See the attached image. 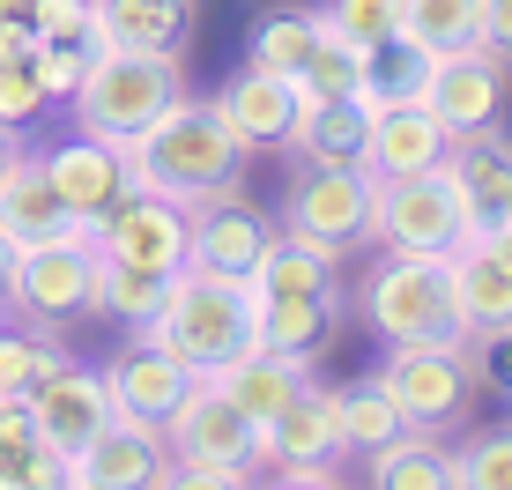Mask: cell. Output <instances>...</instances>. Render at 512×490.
Wrapping results in <instances>:
<instances>
[{"instance_id": "30", "label": "cell", "mask_w": 512, "mask_h": 490, "mask_svg": "<svg viewBox=\"0 0 512 490\" xmlns=\"http://www.w3.org/2000/svg\"><path fill=\"white\" fill-rule=\"evenodd\" d=\"M104 45H134V52H179L193 30V0H97Z\"/></svg>"}, {"instance_id": "9", "label": "cell", "mask_w": 512, "mask_h": 490, "mask_svg": "<svg viewBox=\"0 0 512 490\" xmlns=\"http://www.w3.org/2000/svg\"><path fill=\"white\" fill-rule=\"evenodd\" d=\"M164 439H171V461H231V468H268L260 453V424L238 409L216 379H193L186 401L164 416Z\"/></svg>"}, {"instance_id": "27", "label": "cell", "mask_w": 512, "mask_h": 490, "mask_svg": "<svg viewBox=\"0 0 512 490\" xmlns=\"http://www.w3.org/2000/svg\"><path fill=\"white\" fill-rule=\"evenodd\" d=\"M67 461L38 439L23 394H0V490H60Z\"/></svg>"}, {"instance_id": "39", "label": "cell", "mask_w": 512, "mask_h": 490, "mask_svg": "<svg viewBox=\"0 0 512 490\" xmlns=\"http://www.w3.org/2000/svg\"><path fill=\"white\" fill-rule=\"evenodd\" d=\"M45 82H38V60L30 52H0V119L8 127H23V119H38L45 112Z\"/></svg>"}, {"instance_id": "31", "label": "cell", "mask_w": 512, "mask_h": 490, "mask_svg": "<svg viewBox=\"0 0 512 490\" xmlns=\"http://www.w3.org/2000/svg\"><path fill=\"white\" fill-rule=\"evenodd\" d=\"M312 45H320V8H268L253 23V38H245V60L297 82V67L312 60Z\"/></svg>"}, {"instance_id": "4", "label": "cell", "mask_w": 512, "mask_h": 490, "mask_svg": "<svg viewBox=\"0 0 512 490\" xmlns=\"http://www.w3.org/2000/svg\"><path fill=\"white\" fill-rule=\"evenodd\" d=\"M357 312H364V327H372L386 349H401V342H453L461 335L453 260L446 253H394V245H386V260L364 275V290H357Z\"/></svg>"}, {"instance_id": "35", "label": "cell", "mask_w": 512, "mask_h": 490, "mask_svg": "<svg viewBox=\"0 0 512 490\" xmlns=\"http://www.w3.org/2000/svg\"><path fill=\"white\" fill-rule=\"evenodd\" d=\"M52 364H67V349L52 342V327L30 320V335H15V327H0V394H30Z\"/></svg>"}, {"instance_id": "5", "label": "cell", "mask_w": 512, "mask_h": 490, "mask_svg": "<svg viewBox=\"0 0 512 490\" xmlns=\"http://www.w3.org/2000/svg\"><path fill=\"white\" fill-rule=\"evenodd\" d=\"M372 238L394 253H453L475 238L468 194L453 179V164L431 171H379L372 179Z\"/></svg>"}, {"instance_id": "22", "label": "cell", "mask_w": 512, "mask_h": 490, "mask_svg": "<svg viewBox=\"0 0 512 490\" xmlns=\"http://www.w3.org/2000/svg\"><path fill=\"white\" fill-rule=\"evenodd\" d=\"M334 320H342V290H260V342L282 357H320Z\"/></svg>"}, {"instance_id": "23", "label": "cell", "mask_w": 512, "mask_h": 490, "mask_svg": "<svg viewBox=\"0 0 512 490\" xmlns=\"http://www.w3.org/2000/svg\"><path fill=\"white\" fill-rule=\"evenodd\" d=\"M453 305H461V335H498L512 327V268L490 245H453Z\"/></svg>"}, {"instance_id": "38", "label": "cell", "mask_w": 512, "mask_h": 490, "mask_svg": "<svg viewBox=\"0 0 512 490\" xmlns=\"http://www.w3.org/2000/svg\"><path fill=\"white\" fill-rule=\"evenodd\" d=\"M30 30H38V38H60V45H90V52H104V23H97V0H38V15H30Z\"/></svg>"}, {"instance_id": "15", "label": "cell", "mask_w": 512, "mask_h": 490, "mask_svg": "<svg viewBox=\"0 0 512 490\" xmlns=\"http://www.w3.org/2000/svg\"><path fill=\"white\" fill-rule=\"evenodd\" d=\"M38 164H45L52 194L75 208L82 223H97L112 201H127V194H134V164H127V149H119V142H97V134H75V142H60L52 156H38Z\"/></svg>"}, {"instance_id": "3", "label": "cell", "mask_w": 512, "mask_h": 490, "mask_svg": "<svg viewBox=\"0 0 512 490\" xmlns=\"http://www.w3.org/2000/svg\"><path fill=\"white\" fill-rule=\"evenodd\" d=\"M127 164H134V186L141 194H171V201H201L216 186H231L245 171V142L231 134V119L216 104H179L164 112L141 142H127Z\"/></svg>"}, {"instance_id": "18", "label": "cell", "mask_w": 512, "mask_h": 490, "mask_svg": "<svg viewBox=\"0 0 512 490\" xmlns=\"http://www.w3.org/2000/svg\"><path fill=\"white\" fill-rule=\"evenodd\" d=\"M104 379H112V401H119V416H149V424H164L171 409L186 401V387H193V372L171 349H156V342H127L112 364H104Z\"/></svg>"}, {"instance_id": "10", "label": "cell", "mask_w": 512, "mask_h": 490, "mask_svg": "<svg viewBox=\"0 0 512 490\" xmlns=\"http://www.w3.org/2000/svg\"><path fill=\"white\" fill-rule=\"evenodd\" d=\"M30 401V424H38V439L60 453V461H75L82 446L97 439L104 424L119 416V401H112V379L104 372H90V364H52V372L38 379V387L23 394Z\"/></svg>"}, {"instance_id": "29", "label": "cell", "mask_w": 512, "mask_h": 490, "mask_svg": "<svg viewBox=\"0 0 512 490\" xmlns=\"http://www.w3.org/2000/svg\"><path fill=\"white\" fill-rule=\"evenodd\" d=\"M164 290H171V275L127 268V260H112V253L90 260V312H97V320H112V327H127V335L141 320L164 312Z\"/></svg>"}, {"instance_id": "42", "label": "cell", "mask_w": 512, "mask_h": 490, "mask_svg": "<svg viewBox=\"0 0 512 490\" xmlns=\"http://www.w3.org/2000/svg\"><path fill=\"white\" fill-rule=\"evenodd\" d=\"M475 245H490V253H498L505 268H512V216H498V223H483V238H475Z\"/></svg>"}, {"instance_id": "25", "label": "cell", "mask_w": 512, "mask_h": 490, "mask_svg": "<svg viewBox=\"0 0 512 490\" xmlns=\"http://www.w3.org/2000/svg\"><path fill=\"white\" fill-rule=\"evenodd\" d=\"M208 379H216V387L231 394L238 409L253 416V424H268V416L282 409V401H290V394L312 379V357H282V349H268V342H260V349L231 357L223 372H208Z\"/></svg>"}, {"instance_id": "21", "label": "cell", "mask_w": 512, "mask_h": 490, "mask_svg": "<svg viewBox=\"0 0 512 490\" xmlns=\"http://www.w3.org/2000/svg\"><path fill=\"white\" fill-rule=\"evenodd\" d=\"M260 453H268V468H297V461H334L342 439H334V409H327V387L320 379H305L282 409L260 424Z\"/></svg>"}, {"instance_id": "36", "label": "cell", "mask_w": 512, "mask_h": 490, "mask_svg": "<svg viewBox=\"0 0 512 490\" xmlns=\"http://www.w3.org/2000/svg\"><path fill=\"white\" fill-rule=\"evenodd\" d=\"M453 476L461 490H512V424H490L468 446H453Z\"/></svg>"}, {"instance_id": "7", "label": "cell", "mask_w": 512, "mask_h": 490, "mask_svg": "<svg viewBox=\"0 0 512 490\" xmlns=\"http://www.w3.org/2000/svg\"><path fill=\"white\" fill-rule=\"evenodd\" d=\"M379 379H386V394L401 401V416L423 424V431H446V424H461V416L475 409V357H468V335L386 349Z\"/></svg>"}, {"instance_id": "44", "label": "cell", "mask_w": 512, "mask_h": 490, "mask_svg": "<svg viewBox=\"0 0 512 490\" xmlns=\"http://www.w3.org/2000/svg\"><path fill=\"white\" fill-rule=\"evenodd\" d=\"M15 253H23V245H15L8 231H0V290H8V275H15Z\"/></svg>"}, {"instance_id": "8", "label": "cell", "mask_w": 512, "mask_h": 490, "mask_svg": "<svg viewBox=\"0 0 512 490\" xmlns=\"http://www.w3.org/2000/svg\"><path fill=\"white\" fill-rule=\"evenodd\" d=\"M90 260H97V231H67V238H45V245H23L0 297H8L23 320L60 327V320H75V312H90Z\"/></svg>"}, {"instance_id": "14", "label": "cell", "mask_w": 512, "mask_h": 490, "mask_svg": "<svg viewBox=\"0 0 512 490\" xmlns=\"http://www.w3.org/2000/svg\"><path fill=\"white\" fill-rule=\"evenodd\" d=\"M275 238V223L260 216L238 186H216V194L186 201V260L193 268H223V275H253L260 245Z\"/></svg>"}, {"instance_id": "17", "label": "cell", "mask_w": 512, "mask_h": 490, "mask_svg": "<svg viewBox=\"0 0 512 490\" xmlns=\"http://www.w3.org/2000/svg\"><path fill=\"white\" fill-rule=\"evenodd\" d=\"M453 149V127L431 112L423 97H401V104H372V134H364V171H431L446 164Z\"/></svg>"}, {"instance_id": "24", "label": "cell", "mask_w": 512, "mask_h": 490, "mask_svg": "<svg viewBox=\"0 0 512 490\" xmlns=\"http://www.w3.org/2000/svg\"><path fill=\"white\" fill-rule=\"evenodd\" d=\"M364 476L379 490H461L453 446L438 439V431H423V424H401L379 453H364Z\"/></svg>"}, {"instance_id": "34", "label": "cell", "mask_w": 512, "mask_h": 490, "mask_svg": "<svg viewBox=\"0 0 512 490\" xmlns=\"http://www.w3.org/2000/svg\"><path fill=\"white\" fill-rule=\"evenodd\" d=\"M401 38L423 52H461L483 38V0H401Z\"/></svg>"}, {"instance_id": "16", "label": "cell", "mask_w": 512, "mask_h": 490, "mask_svg": "<svg viewBox=\"0 0 512 490\" xmlns=\"http://www.w3.org/2000/svg\"><path fill=\"white\" fill-rule=\"evenodd\" d=\"M216 112L231 119V134H238L245 149H290L305 97H297V82H290V75H268V67H253V60H245L238 75L223 82Z\"/></svg>"}, {"instance_id": "41", "label": "cell", "mask_w": 512, "mask_h": 490, "mask_svg": "<svg viewBox=\"0 0 512 490\" xmlns=\"http://www.w3.org/2000/svg\"><path fill=\"white\" fill-rule=\"evenodd\" d=\"M483 45L512 60V0H483Z\"/></svg>"}, {"instance_id": "1", "label": "cell", "mask_w": 512, "mask_h": 490, "mask_svg": "<svg viewBox=\"0 0 512 490\" xmlns=\"http://www.w3.org/2000/svg\"><path fill=\"white\" fill-rule=\"evenodd\" d=\"M134 335L171 349L193 379H208L231 357L260 349V283L253 275H223V268H193L186 260V268L171 275V290H164V312L141 320Z\"/></svg>"}, {"instance_id": "28", "label": "cell", "mask_w": 512, "mask_h": 490, "mask_svg": "<svg viewBox=\"0 0 512 490\" xmlns=\"http://www.w3.org/2000/svg\"><path fill=\"white\" fill-rule=\"evenodd\" d=\"M327 409H334V439H342V453H379L386 439H394L409 416H401V401L386 394V379H349V387H327Z\"/></svg>"}, {"instance_id": "20", "label": "cell", "mask_w": 512, "mask_h": 490, "mask_svg": "<svg viewBox=\"0 0 512 490\" xmlns=\"http://www.w3.org/2000/svg\"><path fill=\"white\" fill-rule=\"evenodd\" d=\"M0 231L15 245H45V238H67V231H97V223H82L75 208L52 194L38 156H15V171L0 179Z\"/></svg>"}, {"instance_id": "43", "label": "cell", "mask_w": 512, "mask_h": 490, "mask_svg": "<svg viewBox=\"0 0 512 490\" xmlns=\"http://www.w3.org/2000/svg\"><path fill=\"white\" fill-rule=\"evenodd\" d=\"M15 156H23V142H15V127H8V119H0V179H8V171H15Z\"/></svg>"}, {"instance_id": "32", "label": "cell", "mask_w": 512, "mask_h": 490, "mask_svg": "<svg viewBox=\"0 0 512 490\" xmlns=\"http://www.w3.org/2000/svg\"><path fill=\"white\" fill-rule=\"evenodd\" d=\"M364 90H372V52L320 23V45H312V60L297 67V97H364Z\"/></svg>"}, {"instance_id": "37", "label": "cell", "mask_w": 512, "mask_h": 490, "mask_svg": "<svg viewBox=\"0 0 512 490\" xmlns=\"http://www.w3.org/2000/svg\"><path fill=\"white\" fill-rule=\"evenodd\" d=\"M320 23L372 52L386 38H401V0H320Z\"/></svg>"}, {"instance_id": "12", "label": "cell", "mask_w": 512, "mask_h": 490, "mask_svg": "<svg viewBox=\"0 0 512 490\" xmlns=\"http://www.w3.org/2000/svg\"><path fill=\"white\" fill-rule=\"evenodd\" d=\"M505 52H490L483 38L461 45V52H431V75H423V104L446 119L453 134H475V127H498L505 119Z\"/></svg>"}, {"instance_id": "40", "label": "cell", "mask_w": 512, "mask_h": 490, "mask_svg": "<svg viewBox=\"0 0 512 490\" xmlns=\"http://www.w3.org/2000/svg\"><path fill=\"white\" fill-rule=\"evenodd\" d=\"M30 60H38V82L52 104H67L82 90V75H90V45H60V38H38L30 45Z\"/></svg>"}, {"instance_id": "11", "label": "cell", "mask_w": 512, "mask_h": 490, "mask_svg": "<svg viewBox=\"0 0 512 490\" xmlns=\"http://www.w3.org/2000/svg\"><path fill=\"white\" fill-rule=\"evenodd\" d=\"M97 253L127 260V268H149V275H179L186 268V201L134 186L127 201H112L97 216Z\"/></svg>"}, {"instance_id": "13", "label": "cell", "mask_w": 512, "mask_h": 490, "mask_svg": "<svg viewBox=\"0 0 512 490\" xmlns=\"http://www.w3.org/2000/svg\"><path fill=\"white\" fill-rule=\"evenodd\" d=\"M164 468H171L164 424H149V416H112V424L67 461V483H82V490H164Z\"/></svg>"}, {"instance_id": "33", "label": "cell", "mask_w": 512, "mask_h": 490, "mask_svg": "<svg viewBox=\"0 0 512 490\" xmlns=\"http://www.w3.org/2000/svg\"><path fill=\"white\" fill-rule=\"evenodd\" d=\"M334 260L342 253H327V245H312L297 231H275L253 260V283L260 290H334Z\"/></svg>"}, {"instance_id": "6", "label": "cell", "mask_w": 512, "mask_h": 490, "mask_svg": "<svg viewBox=\"0 0 512 490\" xmlns=\"http://www.w3.org/2000/svg\"><path fill=\"white\" fill-rule=\"evenodd\" d=\"M282 231L327 245V253H349L357 238H372V171L297 156L290 186H282Z\"/></svg>"}, {"instance_id": "26", "label": "cell", "mask_w": 512, "mask_h": 490, "mask_svg": "<svg viewBox=\"0 0 512 490\" xmlns=\"http://www.w3.org/2000/svg\"><path fill=\"white\" fill-rule=\"evenodd\" d=\"M364 134H372V104L364 97H305L290 149L312 164H364Z\"/></svg>"}, {"instance_id": "19", "label": "cell", "mask_w": 512, "mask_h": 490, "mask_svg": "<svg viewBox=\"0 0 512 490\" xmlns=\"http://www.w3.org/2000/svg\"><path fill=\"white\" fill-rule=\"evenodd\" d=\"M446 164H453V179H461V194H468L475 238H483V223L512 216V134H505V127H475V134H453Z\"/></svg>"}, {"instance_id": "2", "label": "cell", "mask_w": 512, "mask_h": 490, "mask_svg": "<svg viewBox=\"0 0 512 490\" xmlns=\"http://www.w3.org/2000/svg\"><path fill=\"white\" fill-rule=\"evenodd\" d=\"M75 104V127L97 134V142H141L164 112L186 104V75H179V52H134V45H104L90 52V75L82 90L67 97Z\"/></svg>"}]
</instances>
